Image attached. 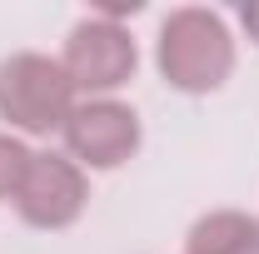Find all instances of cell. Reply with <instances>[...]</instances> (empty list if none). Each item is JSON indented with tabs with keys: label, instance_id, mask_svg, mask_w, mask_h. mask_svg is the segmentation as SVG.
<instances>
[{
	"label": "cell",
	"instance_id": "6da1fadb",
	"mask_svg": "<svg viewBox=\"0 0 259 254\" xmlns=\"http://www.w3.org/2000/svg\"><path fill=\"white\" fill-rule=\"evenodd\" d=\"M155 60H160L164 85H175L185 95H209L234 70L229 25L214 10H204V5H180V10L164 15V25H160Z\"/></svg>",
	"mask_w": 259,
	"mask_h": 254
},
{
	"label": "cell",
	"instance_id": "7a4b0ae2",
	"mask_svg": "<svg viewBox=\"0 0 259 254\" xmlns=\"http://www.w3.org/2000/svg\"><path fill=\"white\" fill-rule=\"evenodd\" d=\"M75 105L80 100H75V85L60 60L20 50L0 65V120L10 130H25V135L65 130Z\"/></svg>",
	"mask_w": 259,
	"mask_h": 254
},
{
	"label": "cell",
	"instance_id": "3957f363",
	"mask_svg": "<svg viewBox=\"0 0 259 254\" xmlns=\"http://www.w3.org/2000/svg\"><path fill=\"white\" fill-rule=\"evenodd\" d=\"M65 75H70V85H75V95L85 90V95H110V90H120L130 75H135V40L120 20H105V15H90V20H80L70 40H65Z\"/></svg>",
	"mask_w": 259,
	"mask_h": 254
},
{
	"label": "cell",
	"instance_id": "277c9868",
	"mask_svg": "<svg viewBox=\"0 0 259 254\" xmlns=\"http://www.w3.org/2000/svg\"><path fill=\"white\" fill-rule=\"evenodd\" d=\"M60 135L80 170H115L140 150V115L120 100H85L70 110Z\"/></svg>",
	"mask_w": 259,
	"mask_h": 254
},
{
	"label": "cell",
	"instance_id": "5b68a950",
	"mask_svg": "<svg viewBox=\"0 0 259 254\" xmlns=\"http://www.w3.org/2000/svg\"><path fill=\"white\" fill-rule=\"evenodd\" d=\"M90 199V185H85V170L70 155H35L30 175L15 194V209L30 229H65V224L80 220Z\"/></svg>",
	"mask_w": 259,
	"mask_h": 254
},
{
	"label": "cell",
	"instance_id": "8992f818",
	"mask_svg": "<svg viewBox=\"0 0 259 254\" xmlns=\"http://www.w3.org/2000/svg\"><path fill=\"white\" fill-rule=\"evenodd\" d=\"M190 254H259V220L244 209H214L190 229Z\"/></svg>",
	"mask_w": 259,
	"mask_h": 254
},
{
	"label": "cell",
	"instance_id": "52a82bcc",
	"mask_svg": "<svg viewBox=\"0 0 259 254\" xmlns=\"http://www.w3.org/2000/svg\"><path fill=\"white\" fill-rule=\"evenodd\" d=\"M30 150L15 140V135H0V199H15L25 175H30Z\"/></svg>",
	"mask_w": 259,
	"mask_h": 254
},
{
	"label": "cell",
	"instance_id": "ba28073f",
	"mask_svg": "<svg viewBox=\"0 0 259 254\" xmlns=\"http://www.w3.org/2000/svg\"><path fill=\"white\" fill-rule=\"evenodd\" d=\"M239 20H244V30H249V40H259V0L239 10Z\"/></svg>",
	"mask_w": 259,
	"mask_h": 254
}]
</instances>
